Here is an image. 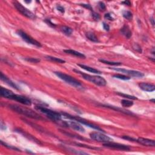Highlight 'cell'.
Instances as JSON below:
<instances>
[{
	"label": "cell",
	"mask_w": 155,
	"mask_h": 155,
	"mask_svg": "<svg viewBox=\"0 0 155 155\" xmlns=\"http://www.w3.org/2000/svg\"><path fill=\"white\" fill-rule=\"evenodd\" d=\"M102 106H103V107H105L109 108V109L115 110H116V111H118V112H122V113H125V114H127V115H133V113H131V112H130L129 111L125 110H124V109H121V108H119V107H115V106H113V105H103Z\"/></svg>",
	"instance_id": "20"
},
{
	"label": "cell",
	"mask_w": 155,
	"mask_h": 155,
	"mask_svg": "<svg viewBox=\"0 0 155 155\" xmlns=\"http://www.w3.org/2000/svg\"><path fill=\"white\" fill-rule=\"evenodd\" d=\"M122 16H123L124 18H125L127 20H129V21L132 20V18H133V14L130 11H123L122 12Z\"/></svg>",
	"instance_id": "24"
},
{
	"label": "cell",
	"mask_w": 155,
	"mask_h": 155,
	"mask_svg": "<svg viewBox=\"0 0 155 155\" xmlns=\"http://www.w3.org/2000/svg\"><path fill=\"white\" fill-rule=\"evenodd\" d=\"M61 115H63V116H64V118H67V119H70V120H73V121H76L77 122H79V123L83 124L85 125H87V127H90L91 128H93V129L96 130H98V131L104 132L103 130L101 129V128L100 127H99L98 126L94 125V124H91V123H90V122H89V121H86V120H85L84 119H83V118L78 117V116H72V115H69V114H67L66 113H61Z\"/></svg>",
	"instance_id": "5"
},
{
	"label": "cell",
	"mask_w": 155,
	"mask_h": 155,
	"mask_svg": "<svg viewBox=\"0 0 155 155\" xmlns=\"http://www.w3.org/2000/svg\"><path fill=\"white\" fill-rule=\"evenodd\" d=\"M17 34L18 35L21 36L22 40H23L24 41H26L27 43L33 45V46H35L36 47H41L42 45L40 43V42H38V41L35 40L32 36L28 35L26 32H24L21 30H18L17 32Z\"/></svg>",
	"instance_id": "7"
},
{
	"label": "cell",
	"mask_w": 155,
	"mask_h": 155,
	"mask_svg": "<svg viewBox=\"0 0 155 155\" xmlns=\"http://www.w3.org/2000/svg\"><path fill=\"white\" fill-rule=\"evenodd\" d=\"M150 21L152 22V25L154 26V19H153V18H151V19H150Z\"/></svg>",
	"instance_id": "42"
},
{
	"label": "cell",
	"mask_w": 155,
	"mask_h": 155,
	"mask_svg": "<svg viewBox=\"0 0 155 155\" xmlns=\"http://www.w3.org/2000/svg\"><path fill=\"white\" fill-rule=\"evenodd\" d=\"M0 78H1V80L3 81L4 83H6L8 85H9V86H11V87H12V88H13V89L19 90L17 85H16L13 82V81H12L11 79L8 78L6 76V75H4L2 72L1 73V77Z\"/></svg>",
	"instance_id": "15"
},
{
	"label": "cell",
	"mask_w": 155,
	"mask_h": 155,
	"mask_svg": "<svg viewBox=\"0 0 155 155\" xmlns=\"http://www.w3.org/2000/svg\"><path fill=\"white\" fill-rule=\"evenodd\" d=\"M113 76L115 78L122 79V80H129L130 79V77L125 76V75H121V74H116L113 75Z\"/></svg>",
	"instance_id": "28"
},
{
	"label": "cell",
	"mask_w": 155,
	"mask_h": 155,
	"mask_svg": "<svg viewBox=\"0 0 155 155\" xmlns=\"http://www.w3.org/2000/svg\"><path fill=\"white\" fill-rule=\"evenodd\" d=\"M13 4L16 9H17V11L19 12H20L22 15L25 16L26 17L30 18V19H32V20H34L36 18V15H35L33 12L30 11L29 10L27 9L26 7H24L21 4L15 1L13 3Z\"/></svg>",
	"instance_id": "6"
},
{
	"label": "cell",
	"mask_w": 155,
	"mask_h": 155,
	"mask_svg": "<svg viewBox=\"0 0 155 155\" xmlns=\"http://www.w3.org/2000/svg\"><path fill=\"white\" fill-rule=\"evenodd\" d=\"M100 62L104 63V64H109V65H110V66H121L122 64L121 62H113V61H107V60H99Z\"/></svg>",
	"instance_id": "25"
},
{
	"label": "cell",
	"mask_w": 155,
	"mask_h": 155,
	"mask_svg": "<svg viewBox=\"0 0 155 155\" xmlns=\"http://www.w3.org/2000/svg\"><path fill=\"white\" fill-rule=\"evenodd\" d=\"M91 16H92L93 19L96 20V21H98L100 19V16L99 14L95 13V12H93V13L91 14Z\"/></svg>",
	"instance_id": "33"
},
{
	"label": "cell",
	"mask_w": 155,
	"mask_h": 155,
	"mask_svg": "<svg viewBox=\"0 0 155 155\" xmlns=\"http://www.w3.org/2000/svg\"><path fill=\"white\" fill-rule=\"evenodd\" d=\"M117 94L118 95L121 96L122 97L125 98H127L129 99H132V100H136L138 99V98L134 96H132V95H127V94H124V93H117Z\"/></svg>",
	"instance_id": "29"
},
{
	"label": "cell",
	"mask_w": 155,
	"mask_h": 155,
	"mask_svg": "<svg viewBox=\"0 0 155 155\" xmlns=\"http://www.w3.org/2000/svg\"><path fill=\"white\" fill-rule=\"evenodd\" d=\"M9 107L10 109L12 110L13 111L17 112L18 113L21 114V115L25 116L27 118L38 120L43 119V118L39 115L38 113L34 112L33 110L28 109V108L17 104L9 105Z\"/></svg>",
	"instance_id": "1"
},
{
	"label": "cell",
	"mask_w": 155,
	"mask_h": 155,
	"mask_svg": "<svg viewBox=\"0 0 155 155\" xmlns=\"http://www.w3.org/2000/svg\"><path fill=\"white\" fill-rule=\"evenodd\" d=\"M61 31L67 36H70L73 33V29L68 26H62L61 28Z\"/></svg>",
	"instance_id": "22"
},
{
	"label": "cell",
	"mask_w": 155,
	"mask_h": 155,
	"mask_svg": "<svg viewBox=\"0 0 155 155\" xmlns=\"http://www.w3.org/2000/svg\"><path fill=\"white\" fill-rule=\"evenodd\" d=\"M90 136L93 140L98 142H104V143L112 142L113 141L112 138L109 137L108 136L103 133H98V132H92V133L90 134Z\"/></svg>",
	"instance_id": "8"
},
{
	"label": "cell",
	"mask_w": 155,
	"mask_h": 155,
	"mask_svg": "<svg viewBox=\"0 0 155 155\" xmlns=\"http://www.w3.org/2000/svg\"><path fill=\"white\" fill-rule=\"evenodd\" d=\"M121 104L124 107H130L133 105V102L128 99H122Z\"/></svg>",
	"instance_id": "27"
},
{
	"label": "cell",
	"mask_w": 155,
	"mask_h": 155,
	"mask_svg": "<svg viewBox=\"0 0 155 155\" xmlns=\"http://www.w3.org/2000/svg\"><path fill=\"white\" fill-rule=\"evenodd\" d=\"M0 94H1L2 97L5 98L11 99L12 96L14 95V93H13V91L10 90L3 88V87H1V89H0Z\"/></svg>",
	"instance_id": "16"
},
{
	"label": "cell",
	"mask_w": 155,
	"mask_h": 155,
	"mask_svg": "<svg viewBox=\"0 0 155 155\" xmlns=\"http://www.w3.org/2000/svg\"><path fill=\"white\" fill-rule=\"evenodd\" d=\"M78 66H79L80 67H81V68H83V69H84L85 70L88 71V72H91V73H96V74H101V73H102V72H101V71L97 70V69H95L94 68H93V67H91L85 66V65H84V64H78Z\"/></svg>",
	"instance_id": "19"
},
{
	"label": "cell",
	"mask_w": 155,
	"mask_h": 155,
	"mask_svg": "<svg viewBox=\"0 0 155 155\" xmlns=\"http://www.w3.org/2000/svg\"><path fill=\"white\" fill-rule=\"evenodd\" d=\"M67 125H68V127L72 128L73 129L76 130L78 132H83V133L85 132L84 128V127L78 122H76L73 121V120H71L70 121H67Z\"/></svg>",
	"instance_id": "12"
},
{
	"label": "cell",
	"mask_w": 155,
	"mask_h": 155,
	"mask_svg": "<svg viewBox=\"0 0 155 155\" xmlns=\"http://www.w3.org/2000/svg\"><path fill=\"white\" fill-rule=\"evenodd\" d=\"M11 99L17 101L18 102H19V103H20L21 104H24V105H30L32 104L31 99H29L27 97L24 96L14 94L12 96Z\"/></svg>",
	"instance_id": "11"
},
{
	"label": "cell",
	"mask_w": 155,
	"mask_h": 155,
	"mask_svg": "<svg viewBox=\"0 0 155 155\" xmlns=\"http://www.w3.org/2000/svg\"><path fill=\"white\" fill-rule=\"evenodd\" d=\"M122 4H124L127 5V6H131V2H130V1H122Z\"/></svg>",
	"instance_id": "40"
},
{
	"label": "cell",
	"mask_w": 155,
	"mask_h": 155,
	"mask_svg": "<svg viewBox=\"0 0 155 155\" xmlns=\"http://www.w3.org/2000/svg\"><path fill=\"white\" fill-rule=\"evenodd\" d=\"M150 101H153V103H154V99H151Z\"/></svg>",
	"instance_id": "43"
},
{
	"label": "cell",
	"mask_w": 155,
	"mask_h": 155,
	"mask_svg": "<svg viewBox=\"0 0 155 155\" xmlns=\"http://www.w3.org/2000/svg\"><path fill=\"white\" fill-rule=\"evenodd\" d=\"M74 71L77 73H79V74L82 75L83 78L85 79V80L90 81V82L95 84L98 85V86L103 87L105 86L106 84H107V81L103 77L99 76H91V75L83 73L81 72L80 71L77 70H74Z\"/></svg>",
	"instance_id": "2"
},
{
	"label": "cell",
	"mask_w": 155,
	"mask_h": 155,
	"mask_svg": "<svg viewBox=\"0 0 155 155\" xmlns=\"http://www.w3.org/2000/svg\"><path fill=\"white\" fill-rule=\"evenodd\" d=\"M112 69L117 72H120L121 73H124L125 74H127L130 76L136 77V78H142L144 76V74L143 73L139 72V71L136 70H127V69H117V68H112Z\"/></svg>",
	"instance_id": "10"
},
{
	"label": "cell",
	"mask_w": 155,
	"mask_h": 155,
	"mask_svg": "<svg viewBox=\"0 0 155 155\" xmlns=\"http://www.w3.org/2000/svg\"><path fill=\"white\" fill-rule=\"evenodd\" d=\"M64 52L65 53H66V54H67L72 55L75 56H76V57H78V58H83V59H85V56L83 54H82V53L79 52H77V51H75L74 50L67 49V50H64Z\"/></svg>",
	"instance_id": "17"
},
{
	"label": "cell",
	"mask_w": 155,
	"mask_h": 155,
	"mask_svg": "<svg viewBox=\"0 0 155 155\" xmlns=\"http://www.w3.org/2000/svg\"><path fill=\"white\" fill-rule=\"evenodd\" d=\"M98 6H99V9L101 10V11H104L105 9H106V6L105 5V4L103 3V2H101L100 1L98 3Z\"/></svg>",
	"instance_id": "32"
},
{
	"label": "cell",
	"mask_w": 155,
	"mask_h": 155,
	"mask_svg": "<svg viewBox=\"0 0 155 155\" xmlns=\"http://www.w3.org/2000/svg\"><path fill=\"white\" fill-rule=\"evenodd\" d=\"M54 73L58 78H60L61 79L64 81L65 82L68 83L69 84L72 85V86L76 87V88H81L82 87L81 83L73 77L70 76V75L59 72H54Z\"/></svg>",
	"instance_id": "4"
},
{
	"label": "cell",
	"mask_w": 155,
	"mask_h": 155,
	"mask_svg": "<svg viewBox=\"0 0 155 155\" xmlns=\"http://www.w3.org/2000/svg\"><path fill=\"white\" fill-rule=\"evenodd\" d=\"M103 28L106 31H109L110 30V26H109V24L105 23V22H103Z\"/></svg>",
	"instance_id": "37"
},
{
	"label": "cell",
	"mask_w": 155,
	"mask_h": 155,
	"mask_svg": "<svg viewBox=\"0 0 155 155\" xmlns=\"http://www.w3.org/2000/svg\"><path fill=\"white\" fill-rule=\"evenodd\" d=\"M1 144L2 146L6 147H7L8 148H10V149H12V150H17V151H20L18 148H17V147H13L12 146H10V145H8L5 142H4L3 141H1Z\"/></svg>",
	"instance_id": "30"
},
{
	"label": "cell",
	"mask_w": 155,
	"mask_h": 155,
	"mask_svg": "<svg viewBox=\"0 0 155 155\" xmlns=\"http://www.w3.org/2000/svg\"><path fill=\"white\" fill-rule=\"evenodd\" d=\"M133 48H134V50H137L138 52H141V53L142 52L141 47H140L139 46L138 44H134V46H133Z\"/></svg>",
	"instance_id": "36"
},
{
	"label": "cell",
	"mask_w": 155,
	"mask_h": 155,
	"mask_svg": "<svg viewBox=\"0 0 155 155\" xmlns=\"http://www.w3.org/2000/svg\"><path fill=\"white\" fill-rule=\"evenodd\" d=\"M56 8H57V9H58V11L61 12V13H64V12H65L64 8L62 6H58L56 7Z\"/></svg>",
	"instance_id": "39"
},
{
	"label": "cell",
	"mask_w": 155,
	"mask_h": 155,
	"mask_svg": "<svg viewBox=\"0 0 155 155\" xmlns=\"http://www.w3.org/2000/svg\"><path fill=\"white\" fill-rule=\"evenodd\" d=\"M139 86L140 89H142V90L149 91V92L153 91L155 90V85L154 84H152L142 83L139 84Z\"/></svg>",
	"instance_id": "14"
},
{
	"label": "cell",
	"mask_w": 155,
	"mask_h": 155,
	"mask_svg": "<svg viewBox=\"0 0 155 155\" xmlns=\"http://www.w3.org/2000/svg\"><path fill=\"white\" fill-rule=\"evenodd\" d=\"M104 18H105V19L109 20V21H113L114 20V18L112 17V15L110 13H107L105 14Z\"/></svg>",
	"instance_id": "34"
},
{
	"label": "cell",
	"mask_w": 155,
	"mask_h": 155,
	"mask_svg": "<svg viewBox=\"0 0 155 155\" xmlns=\"http://www.w3.org/2000/svg\"><path fill=\"white\" fill-rule=\"evenodd\" d=\"M136 142H138L139 144L141 145H144L145 146L154 147L155 146V142L154 140L150 139L147 138H139L136 139Z\"/></svg>",
	"instance_id": "13"
},
{
	"label": "cell",
	"mask_w": 155,
	"mask_h": 155,
	"mask_svg": "<svg viewBox=\"0 0 155 155\" xmlns=\"http://www.w3.org/2000/svg\"><path fill=\"white\" fill-rule=\"evenodd\" d=\"M18 131H19V132H19V133H21V134H24V136H25V137H27L28 139H29L30 140H32V141H35V142H37V143H38V144H40V141H39L38 140L36 139V138H33L32 136L30 135V134H28V133H26L24 131H21V130H18Z\"/></svg>",
	"instance_id": "26"
},
{
	"label": "cell",
	"mask_w": 155,
	"mask_h": 155,
	"mask_svg": "<svg viewBox=\"0 0 155 155\" xmlns=\"http://www.w3.org/2000/svg\"><path fill=\"white\" fill-rule=\"evenodd\" d=\"M86 37L88 38L89 40H90L92 42H99L98 39L96 36L93 32H87V33H86Z\"/></svg>",
	"instance_id": "23"
},
{
	"label": "cell",
	"mask_w": 155,
	"mask_h": 155,
	"mask_svg": "<svg viewBox=\"0 0 155 155\" xmlns=\"http://www.w3.org/2000/svg\"><path fill=\"white\" fill-rule=\"evenodd\" d=\"M35 109L37 110L38 111L40 112L41 113H44V115H46L49 118L52 119V121H54L55 122H59L61 120L62 115H61V114L60 113L51 110L47 109L46 107H41V106H36Z\"/></svg>",
	"instance_id": "3"
},
{
	"label": "cell",
	"mask_w": 155,
	"mask_h": 155,
	"mask_svg": "<svg viewBox=\"0 0 155 155\" xmlns=\"http://www.w3.org/2000/svg\"><path fill=\"white\" fill-rule=\"evenodd\" d=\"M83 7H84L85 8H86V9H88L89 10H90V11H93V8L91 7V6L90 5V4H81Z\"/></svg>",
	"instance_id": "38"
},
{
	"label": "cell",
	"mask_w": 155,
	"mask_h": 155,
	"mask_svg": "<svg viewBox=\"0 0 155 155\" xmlns=\"http://www.w3.org/2000/svg\"><path fill=\"white\" fill-rule=\"evenodd\" d=\"M121 33L127 38H130L132 36V32L128 26H124L121 28Z\"/></svg>",
	"instance_id": "18"
},
{
	"label": "cell",
	"mask_w": 155,
	"mask_h": 155,
	"mask_svg": "<svg viewBox=\"0 0 155 155\" xmlns=\"http://www.w3.org/2000/svg\"><path fill=\"white\" fill-rule=\"evenodd\" d=\"M123 139H125L126 140H128V141H136V139H134L133 138H131L130 136H124L122 137Z\"/></svg>",
	"instance_id": "35"
},
{
	"label": "cell",
	"mask_w": 155,
	"mask_h": 155,
	"mask_svg": "<svg viewBox=\"0 0 155 155\" xmlns=\"http://www.w3.org/2000/svg\"><path fill=\"white\" fill-rule=\"evenodd\" d=\"M25 60H26L28 62H32V63H38L40 62V60L35 58H26Z\"/></svg>",
	"instance_id": "31"
},
{
	"label": "cell",
	"mask_w": 155,
	"mask_h": 155,
	"mask_svg": "<svg viewBox=\"0 0 155 155\" xmlns=\"http://www.w3.org/2000/svg\"><path fill=\"white\" fill-rule=\"evenodd\" d=\"M46 60H47L50 61H52V62H56V63H60V64H63V63L66 62V61L63 60L61 58H56V57L54 56H46Z\"/></svg>",
	"instance_id": "21"
},
{
	"label": "cell",
	"mask_w": 155,
	"mask_h": 155,
	"mask_svg": "<svg viewBox=\"0 0 155 155\" xmlns=\"http://www.w3.org/2000/svg\"><path fill=\"white\" fill-rule=\"evenodd\" d=\"M1 130H5L6 129L5 124H4L3 122H1Z\"/></svg>",
	"instance_id": "41"
},
{
	"label": "cell",
	"mask_w": 155,
	"mask_h": 155,
	"mask_svg": "<svg viewBox=\"0 0 155 155\" xmlns=\"http://www.w3.org/2000/svg\"><path fill=\"white\" fill-rule=\"evenodd\" d=\"M103 146L106 147L113 148V149L116 150H125L128 151L130 150V147L124 144H121L118 143H115V142H105L103 144Z\"/></svg>",
	"instance_id": "9"
}]
</instances>
